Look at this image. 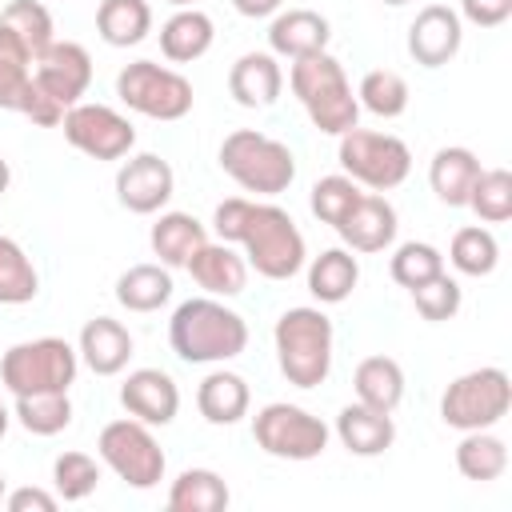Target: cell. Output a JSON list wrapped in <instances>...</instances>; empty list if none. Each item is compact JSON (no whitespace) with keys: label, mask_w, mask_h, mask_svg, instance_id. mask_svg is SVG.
<instances>
[{"label":"cell","mask_w":512,"mask_h":512,"mask_svg":"<svg viewBox=\"0 0 512 512\" xmlns=\"http://www.w3.org/2000/svg\"><path fill=\"white\" fill-rule=\"evenodd\" d=\"M212 228L224 244H240L248 268H256V276L264 280H292L308 260L304 236L280 204L228 196L216 204Z\"/></svg>","instance_id":"1"},{"label":"cell","mask_w":512,"mask_h":512,"mask_svg":"<svg viewBox=\"0 0 512 512\" xmlns=\"http://www.w3.org/2000/svg\"><path fill=\"white\" fill-rule=\"evenodd\" d=\"M168 344L184 364H224L248 348V324L220 296H192L176 304Z\"/></svg>","instance_id":"2"},{"label":"cell","mask_w":512,"mask_h":512,"mask_svg":"<svg viewBox=\"0 0 512 512\" xmlns=\"http://www.w3.org/2000/svg\"><path fill=\"white\" fill-rule=\"evenodd\" d=\"M288 84H292L296 100L304 104V112H308V120H312L316 132H324V136H344L348 128L360 124L356 92H352V84H348V76H344V64H340L328 48L292 60Z\"/></svg>","instance_id":"3"},{"label":"cell","mask_w":512,"mask_h":512,"mask_svg":"<svg viewBox=\"0 0 512 512\" xmlns=\"http://www.w3.org/2000/svg\"><path fill=\"white\" fill-rule=\"evenodd\" d=\"M332 340H336L332 320L320 308L300 304L280 312L272 328V344H276V364L284 380L296 388H320L332 372Z\"/></svg>","instance_id":"4"},{"label":"cell","mask_w":512,"mask_h":512,"mask_svg":"<svg viewBox=\"0 0 512 512\" xmlns=\"http://www.w3.org/2000/svg\"><path fill=\"white\" fill-rule=\"evenodd\" d=\"M220 168L256 196H280L296 180V156L284 140L256 128H236L220 144Z\"/></svg>","instance_id":"5"},{"label":"cell","mask_w":512,"mask_h":512,"mask_svg":"<svg viewBox=\"0 0 512 512\" xmlns=\"http://www.w3.org/2000/svg\"><path fill=\"white\" fill-rule=\"evenodd\" d=\"M76 372H80V352L68 340H60V336L20 340L0 360V384L12 396L68 392L76 384Z\"/></svg>","instance_id":"6"},{"label":"cell","mask_w":512,"mask_h":512,"mask_svg":"<svg viewBox=\"0 0 512 512\" xmlns=\"http://www.w3.org/2000/svg\"><path fill=\"white\" fill-rule=\"evenodd\" d=\"M512 408V380L504 368L484 364L456 376L440 396V420L456 432L496 428Z\"/></svg>","instance_id":"7"},{"label":"cell","mask_w":512,"mask_h":512,"mask_svg":"<svg viewBox=\"0 0 512 512\" xmlns=\"http://www.w3.org/2000/svg\"><path fill=\"white\" fill-rule=\"evenodd\" d=\"M116 96L124 108L148 116V120H184L196 104L192 80L168 64L156 60H132L116 76Z\"/></svg>","instance_id":"8"},{"label":"cell","mask_w":512,"mask_h":512,"mask_svg":"<svg viewBox=\"0 0 512 512\" xmlns=\"http://www.w3.org/2000/svg\"><path fill=\"white\" fill-rule=\"evenodd\" d=\"M336 140H340L336 160H340L344 176H352L360 188L388 192V188H400L412 172V152L392 132H372V128L356 124Z\"/></svg>","instance_id":"9"},{"label":"cell","mask_w":512,"mask_h":512,"mask_svg":"<svg viewBox=\"0 0 512 512\" xmlns=\"http://www.w3.org/2000/svg\"><path fill=\"white\" fill-rule=\"evenodd\" d=\"M96 452L128 488H156L164 480V468H168L164 448L156 444L152 428L136 416L104 424L96 436Z\"/></svg>","instance_id":"10"},{"label":"cell","mask_w":512,"mask_h":512,"mask_svg":"<svg viewBox=\"0 0 512 512\" xmlns=\"http://www.w3.org/2000/svg\"><path fill=\"white\" fill-rule=\"evenodd\" d=\"M328 424L300 404L272 400L252 416V440L276 460H316L328 448Z\"/></svg>","instance_id":"11"},{"label":"cell","mask_w":512,"mask_h":512,"mask_svg":"<svg viewBox=\"0 0 512 512\" xmlns=\"http://www.w3.org/2000/svg\"><path fill=\"white\" fill-rule=\"evenodd\" d=\"M60 128H64V140H68L76 152L92 156V160H124V156L132 152V144H136L132 120L120 116V112L108 108V104H88V100H80V104H72V108L64 112Z\"/></svg>","instance_id":"12"},{"label":"cell","mask_w":512,"mask_h":512,"mask_svg":"<svg viewBox=\"0 0 512 512\" xmlns=\"http://www.w3.org/2000/svg\"><path fill=\"white\" fill-rule=\"evenodd\" d=\"M32 80L68 112L72 104L84 100L92 84V56L76 40H52L36 60H32Z\"/></svg>","instance_id":"13"},{"label":"cell","mask_w":512,"mask_h":512,"mask_svg":"<svg viewBox=\"0 0 512 512\" xmlns=\"http://www.w3.org/2000/svg\"><path fill=\"white\" fill-rule=\"evenodd\" d=\"M172 192H176V172L156 152H136L116 168V200L136 216L160 212L172 200Z\"/></svg>","instance_id":"14"},{"label":"cell","mask_w":512,"mask_h":512,"mask_svg":"<svg viewBox=\"0 0 512 512\" xmlns=\"http://www.w3.org/2000/svg\"><path fill=\"white\" fill-rule=\"evenodd\" d=\"M464 44V20L448 4H424L408 24V56L420 68H444Z\"/></svg>","instance_id":"15"},{"label":"cell","mask_w":512,"mask_h":512,"mask_svg":"<svg viewBox=\"0 0 512 512\" xmlns=\"http://www.w3.org/2000/svg\"><path fill=\"white\" fill-rule=\"evenodd\" d=\"M120 404H124L128 416L144 420L148 428H164L180 412V388L160 368H136L120 384Z\"/></svg>","instance_id":"16"},{"label":"cell","mask_w":512,"mask_h":512,"mask_svg":"<svg viewBox=\"0 0 512 512\" xmlns=\"http://www.w3.org/2000/svg\"><path fill=\"white\" fill-rule=\"evenodd\" d=\"M396 208L380 196V192H364L352 212L336 224L340 240L352 248V252H384L392 240H396Z\"/></svg>","instance_id":"17"},{"label":"cell","mask_w":512,"mask_h":512,"mask_svg":"<svg viewBox=\"0 0 512 512\" xmlns=\"http://www.w3.org/2000/svg\"><path fill=\"white\" fill-rule=\"evenodd\" d=\"M328 40H332V24H328V16H320L312 8L276 12L272 24H268V48H272V56L300 60V56L324 52Z\"/></svg>","instance_id":"18"},{"label":"cell","mask_w":512,"mask_h":512,"mask_svg":"<svg viewBox=\"0 0 512 512\" xmlns=\"http://www.w3.org/2000/svg\"><path fill=\"white\" fill-rule=\"evenodd\" d=\"M228 92L240 108H272L284 92V68L272 52H244L228 68Z\"/></svg>","instance_id":"19"},{"label":"cell","mask_w":512,"mask_h":512,"mask_svg":"<svg viewBox=\"0 0 512 512\" xmlns=\"http://www.w3.org/2000/svg\"><path fill=\"white\" fill-rule=\"evenodd\" d=\"M188 272H192V280L208 296H220V300L240 296L244 284H248V260H244V252H236V244H224V240H216V244L208 240L188 260Z\"/></svg>","instance_id":"20"},{"label":"cell","mask_w":512,"mask_h":512,"mask_svg":"<svg viewBox=\"0 0 512 512\" xmlns=\"http://www.w3.org/2000/svg\"><path fill=\"white\" fill-rule=\"evenodd\" d=\"M76 352L96 376H116L132 360V332L112 316H96V320H88L80 328Z\"/></svg>","instance_id":"21"},{"label":"cell","mask_w":512,"mask_h":512,"mask_svg":"<svg viewBox=\"0 0 512 512\" xmlns=\"http://www.w3.org/2000/svg\"><path fill=\"white\" fill-rule=\"evenodd\" d=\"M336 436L340 444L352 452V456H380L392 448L396 440V424H392V412H380V408H368V404H344L340 416H336Z\"/></svg>","instance_id":"22"},{"label":"cell","mask_w":512,"mask_h":512,"mask_svg":"<svg viewBox=\"0 0 512 512\" xmlns=\"http://www.w3.org/2000/svg\"><path fill=\"white\" fill-rule=\"evenodd\" d=\"M216 40V24L208 12H200L196 4L192 8H176L164 24H160V52L164 60L172 64H192L200 60Z\"/></svg>","instance_id":"23"},{"label":"cell","mask_w":512,"mask_h":512,"mask_svg":"<svg viewBox=\"0 0 512 512\" xmlns=\"http://www.w3.org/2000/svg\"><path fill=\"white\" fill-rule=\"evenodd\" d=\"M148 244L164 268H188V260L208 244V228L192 212H160L148 232Z\"/></svg>","instance_id":"24"},{"label":"cell","mask_w":512,"mask_h":512,"mask_svg":"<svg viewBox=\"0 0 512 512\" xmlns=\"http://www.w3.org/2000/svg\"><path fill=\"white\" fill-rule=\"evenodd\" d=\"M248 404H252L248 380L236 376V372H228V368L208 372V376L200 380V388H196V408H200V416H204L208 424H216V428H228V424L244 420V416H248Z\"/></svg>","instance_id":"25"},{"label":"cell","mask_w":512,"mask_h":512,"mask_svg":"<svg viewBox=\"0 0 512 512\" xmlns=\"http://www.w3.org/2000/svg\"><path fill=\"white\" fill-rule=\"evenodd\" d=\"M476 176H480V160H476L472 148H460V144L440 148L432 156V164H428V184H432L436 200L448 204V208H464L468 204V192H472Z\"/></svg>","instance_id":"26"},{"label":"cell","mask_w":512,"mask_h":512,"mask_svg":"<svg viewBox=\"0 0 512 512\" xmlns=\"http://www.w3.org/2000/svg\"><path fill=\"white\" fill-rule=\"evenodd\" d=\"M360 284V264L352 248H324L308 264V292L320 304H344Z\"/></svg>","instance_id":"27"},{"label":"cell","mask_w":512,"mask_h":512,"mask_svg":"<svg viewBox=\"0 0 512 512\" xmlns=\"http://www.w3.org/2000/svg\"><path fill=\"white\" fill-rule=\"evenodd\" d=\"M352 388L360 404L396 412V404L404 400V368L392 356H364L352 372Z\"/></svg>","instance_id":"28"},{"label":"cell","mask_w":512,"mask_h":512,"mask_svg":"<svg viewBox=\"0 0 512 512\" xmlns=\"http://www.w3.org/2000/svg\"><path fill=\"white\" fill-rule=\"evenodd\" d=\"M116 300L128 312H156L172 300V272L164 264H132L116 276Z\"/></svg>","instance_id":"29"},{"label":"cell","mask_w":512,"mask_h":512,"mask_svg":"<svg viewBox=\"0 0 512 512\" xmlns=\"http://www.w3.org/2000/svg\"><path fill=\"white\" fill-rule=\"evenodd\" d=\"M228 500L232 492L212 468H184L168 488V512H220Z\"/></svg>","instance_id":"30"},{"label":"cell","mask_w":512,"mask_h":512,"mask_svg":"<svg viewBox=\"0 0 512 512\" xmlns=\"http://www.w3.org/2000/svg\"><path fill=\"white\" fill-rule=\"evenodd\" d=\"M96 32L112 48H132L152 32V4L148 0H100Z\"/></svg>","instance_id":"31"},{"label":"cell","mask_w":512,"mask_h":512,"mask_svg":"<svg viewBox=\"0 0 512 512\" xmlns=\"http://www.w3.org/2000/svg\"><path fill=\"white\" fill-rule=\"evenodd\" d=\"M456 468L464 480H476V484L500 480L508 468V444L500 436H492V428L464 432L456 444Z\"/></svg>","instance_id":"32"},{"label":"cell","mask_w":512,"mask_h":512,"mask_svg":"<svg viewBox=\"0 0 512 512\" xmlns=\"http://www.w3.org/2000/svg\"><path fill=\"white\" fill-rule=\"evenodd\" d=\"M408 80L400 76V72H392V68H372V72H364V80H360V88H356V104L360 108H368L372 116H380V120H396V116H404L408 112Z\"/></svg>","instance_id":"33"},{"label":"cell","mask_w":512,"mask_h":512,"mask_svg":"<svg viewBox=\"0 0 512 512\" xmlns=\"http://www.w3.org/2000/svg\"><path fill=\"white\" fill-rule=\"evenodd\" d=\"M448 264L460 272V276H492L496 264H500V244L488 228L480 224H468L452 236L448 244Z\"/></svg>","instance_id":"34"},{"label":"cell","mask_w":512,"mask_h":512,"mask_svg":"<svg viewBox=\"0 0 512 512\" xmlns=\"http://www.w3.org/2000/svg\"><path fill=\"white\" fill-rule=\"evenodd\" d=\"M12 416L20 420L24 432L32 436H56L72 424V400L68 392H32V396H16Z\"/></svg>","instance_id":"35"},{"label":"cell","mask_w":512,"mask_h":512,"mask_svg":"<svg viewBox=\"0 0 512 512\" xmlns=\"http://www.w3.org/2000/svg\"><path fill=\"white\" fill-rule=\"evenodd\" d=\"M28 80H32V52L20 44V36L8 24H0V108L20 112Z\"/></svg>","instance_id":"36"},{"label":"cell","mask_w":512,"mask_h":512,"mask_svg":"<svg viewBox=\"0 0 512 512\" xmlns=\"http://www.w3.org/2000/svg\"><path fill=\"white\" fill-rule=\"evenodd\" d=\"M36 292H40L36 264L12 236H0V304H28L36 300Z\"/></svg>","instance_id":"37"},{"label":"cell","mask_w":512,"mask_h":512,"mask_svg":"<svg viewBox=\"0 0 512 512\" xmlns=\"http://www.w3.org/2000/svg\"><path fill=\"white\" fill-rule=\"evenodd\" d=\"M464 208H472L484 224L512 220V172L508 168H480Z\"/></svg>","instance_id":"38"},{"label":"cell","mask_w":512,"mask_h":512,"mask_svg":"<svg viewBox=\"0 0 512 512\" xmlns=\"http://www.w3.org/2000/svg\"><path fill=\"white\" fill-rule=\"evenodd\" d=\"M364 192H360V184L352 180V176H344V172H332V176H320L316 184H312V196H308V208H312V216L320 220V224H340L348 212H352V204L360 200Z\"/></svg>","instance_id":"39"},{"label":"cell","mask_w":512,"mask_h":512,"mask_svg":"<svg viewBox=\"0 0 512 512\" xmlns=\"http://www.w3.org/2000/svg\"><path fill=\"white\" fill-rule=\"evenodd\" d=\"M0 24H8V28L20 36V44L32 52V60L56 40V36H52V12H48L40 0H12V4L0 12Z\"/></svg>","instance_id":"40"},{"label":"cell","mask_w":512,"mask_h":512,"mask_svg":"<svg viewBox=\"0 0 512 512\" xmlns=\"http://www.w3.org/2000/svg\"><path fill=\"white\" fill-rule=\"evenodd\" d=\"M388 272H392V280H396L400 288H408V292H412L416 284H424V280H432V276H440V272H444V252H440L436 244L408 240V244H400V248L392 252Z\"/></svg>","instance_id":"41"},{"label":"cell","mask_w":512,"mask_h":512,"mask_svg":"<svg viewBox=\"0 0 512 512\" xmlns=\"http://www.w3.org/2000/svg\"><path fill=\"white\" fill-rule=\"evenodd\" d=\"M52 484H56V496L76 504L84 496L96 492L100 484V464L88 456V452H60L56 464H52Z\"/></svg>","instance_id":"42"},{"label":"cell","mask_w":512,"mask_h":512,"mask_svg":"<svg viewBox=\"0 0 512 512\" xmlns=\"http://www.w3.org/2000/svg\"><path fill=\"white\" fill-rule=\"evenodd\" d=\"M460 300H464V292H460V284H456L448 272H440V276H432V280H424V284L412 288V304H416V312H420L428 324L452 320V316L460 312Z\"/></svg>","instance_id":"43"},{"label":"cell","mask_w":512,"mask_h":512,"mask_svg":"<svg viewBox=\"0 0 512 512\" xmlns=\"http://www.w3.org/2000/svg\"><path fill=\"white\" fill-rule=\"evenodd\" d=\"M20 116H28L32 124H40V128H56L60 120H64V108L36 84V80H28V88H24V100H20Z\"/></svg>","instance_id":"44"},{"label":"cell","mask_w":512,"mask_h":512,"mask_svg":"<svg viewBox=\"0 0 512 512\" xmlns=\"http://www.w3.org/2000/svg\"><path fill=\"white\" fill-rule=\"evenodd\" d=\"M460 16L476 28H500L512 16V0H460Z\"/></svg>","instance_id":"45"},{"label":"cell","mask_w":512,"mask_h":512,"mask_svg":"<svg viewBox=\"0 0 512 512\" xmlns=\"http://www.w3.org/2000/svg\"><path fill=\"white\" fill-rule=\"evenodd\" d=\"M56 492H44V488H16L4 496V508L8 512H52L56 508Z\"/></svg>","instance_id":"46"},{"label":"cell","mask_w":512,"mask_h":512,"mask_svg":"<svg viewBox=\"0 0 512 512\" xmlns=\"http://www.w3.org/2000/svg\"><path fill=\"white\" fill-rule=\"evenodd\" d=\"M284 0H232V8L248 20H264V16H276Z\"/></svg>","instance_id":"47"},{"label":"cell","mask_w":512,"mask_h":512,"mask_svg":"<svg viewBox=\"0 0 512 512\" xmlns=\"http://www.w3.org/2000/svg\"><path fill=\"white\" fill-rule=\"evenodd\" d=\"M8 184H12V168H8V160L0 156V196L8 192Z\"/></svg>","instance_id":"48"},{"label":"cell","mask_w":512,"mask_h":512,"mask_svg":"<svg viewBox=\"0 0 512 512\" xmlns=\"http://www.w3.org/2000/svg\"><path fill=\"white\" fill-rule=\"evenodd\" d=\"M8 420H12V416H8V408L0 404V440H4V432H8Z\"/></svg>","instance_id":"49"},{"label":"cell","mask_w":512,"mask_h":512,"mask_svg":"<svg viewBox=\"0 0 512 512\" xmlns=\"http://www.w3.org/2000/svg\"><path fill=\"white\" fill-rule=\"evenodd\" d=\"M168 4H176V8H192L196 0H168Z\"/></svg>","instance_id":"50"},{"label":"cell","mask_w":512,"mask_h":512,"mask_svg":"<svg viewBox=\"0 0 512 512\" xmlns=\"http://www.w3.org/2000/svg\"><path fill=\"white\" fill-rule=\"evenodd\" d=\"M0 504H4V472H0Z\"/></svg>","instance_id":"51"},{"label":"cell","mask_w":512,"mask_h":512,"mask_svg":"<svg viewBox=\"0 0 512 512\" xmlns=\"http://www.w3.org/2000/svg\"><path fill=\"white\" fill-rule=\"evenodd\" d=\"M380 4H392L396 8V4H408V0H380Z\"/></svg>","instance_id":"52"}]
</instances>
